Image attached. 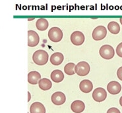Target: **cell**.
I'll return each mask as SVG.
<instances>
[{
  "instance_id": "6da1fadb",
  "label": "cell",
  "mask_w": 122,
  "mask_h": 113,
  "mask_svg": "<svg viewBox=\"0 0 122 113\" xmlns=\"http://www.w3.org/2000/svg\"><path fill=\"white\" fill-rule=\"evenodd\" d=\"M32 60L35 64L42 66L46 65L48 61V54L44 50H38L35 51L32 56Z\"/></svg>"
},
{
  "instance_id": "7a4b0ae2",
  "label": "cell",
  "mask_w": 122,
  "mask_h": 113,
  "mask_svg": "<svg viewBox=\"0 0 122 113\" xmlns=\"http://www.w3.org/2000/svg\"><path fill=\"white\" fill-rule=\"evenodd\" d=\"M91 67L88 62L85 61L79 62L75 67V72L80 76H85L90 72Z\"/></svg>"
},
{
  "instance_id": "3957f363",
  "label": "cell",
  "mask_w": 122,
  "mask_h": 113,
  "mask_svg": "<svg viewBox=\"0 0 122 113\" xmlns=\"http://www.w3.org/2000/svg\"><path fill=\"white\" fill-rule=\"evenodd\" d=\"M100 55L103 59L106 60H110L112 59L115 55V51L114 48L109 45H102L99 51Z\"/></svg>"
},
{
  "instance_id": "277c9868",
  "label": "cell",
  "mask_w": 122,
  "mask_h": 113,
  "mask_svg": "<svg viewBox=\"0 0 122 113\" xmlns=\"http://www.w3.org/2000/svg\"><path fill=\"white\" fill-rule=\"evenodd\" d=\"M50 40L53 42H59L63 38L62 30L58 27H53L48 32Z\"/></svg>"
},
{
  "instance_id": "5b68a950",
  "label": "cell",
  "mask_w": 122,
  "mask_h": 113,
  "mask_svg": "<svg viewBox=\"0 0 122 113\" xmlns=\"http://www.w3.org/2000/svg\"><path fill=\"white\" fill-rule=\"evenodd\" d=\"M107 34V30L104 26H98L92 32V38L96 41L103 40Z\"/></svg>"
},
{
  "instance_id": "8992f818",
  "label": "cell",
  "mask_w": 122,
  "mask_h": 113,
  "mask_svg": "<svg viewBox=\"0 0 122 113\" xmlns=\"http://www.w3.org/2000/svg\"><path fill=\"white\" fill-rule=\"evenodd\" d=\"M107 97V93L106 90L102 88H98L94 90L92 93V98L95 101L100 102L104 101Z\"/></svg>"
},
{
  "instance_id": "52a82bcc",
  "label": "cell",
  "mask_w": 122,
  "mask_h": 113,
  "mask_svg": "<svg viewBox=\"0 0 122 113\" xmlns=\"http://www.w3.org/2000/svg\"><path fill=\"white\" fill-rule=\"evenodd\" d=\"M71 41L75 45H82L85 42V36L81 32L75 31L71 35Z\"/></svg>"
},
{
  "instance_id": "ba28073f",
  "label": "cell",
  "mask_w": 122,
  "mask_h": 113,
  "mask_svg": "<svg viewBox=\"0 0 122 113\" xmlns=\"http://www.w3.org/2000/svg\"><path fill=\"white\" fill-rule=\"evenodd\" d=\"M40 42V37L34 30L28 31V45L29 47H35Z\"/></svg>"
},
{
  "instance_id": "9c48e42d",
  "label": "cell",
  "mask_w": 122,
  "mask_h": 113,
  "mask_svg": "<svg viewBox=\"0 0 122 113\" xmlns=\"http://www.w3.org/2000/svg\"><path fill=\"white\" fill-rule=\"evenodd\" d=\"M51 102L56 105H61L65 103L66 101V97L65 94L61 91H57L54 93L51 97Z\"/></svg>"
},
{
  "instance_id": "30bf717a",
  "label": "cell",
  "mask_w": 122,
  "mask_h": 113,
  "mask_svg": "<svg viewBox=\"0 0 122 113\" xmlns=\"http://www.w3.org/2000/svg\"><path fill=\"white\" fill-rule=\"evenodd\" d=\"M107 89L108 92L112 95H116L120 93L122 90V86L119 82L116 81H112L108 84Z\"/></svg>"
},
{
  "instance_id": "8fae6325",
  "label": "cell",
  "mask_w": 122,
  "mask_h": 113,
  "mask_svg": "<svg viewBox=\"0 0 122 113\" xmlns=\"http://www.w3.org/2000/svg\"><path fill=\"white\" fill-rule=\"evenodd\" d=\"M85 105L82 101L77 100L71 103V109L75 113H82L85 110Z\"/></svg>"
},
{
  "instance_id": "7c38bea8",
  "label": "cell",
  "mask_w": 122,
  "mask_h": 113,
  "mask_svg": "<svg viewBox=\"0 0 122 113\" xmlns=\"http://www.w3.org/2000/svg\"><path fill=\"white\" fill-rule=\"evenodd\" d=\"M79 88L82 93H88L93 89L92 83L88 80H84L81 82L79 84Z\"/></svg>"
},
{
  "instance_id": "4fadbf2b",
  "label": "cell",
  "mask_w": 122,
  "mask_h": 113,
  "mask_svg": "<svg viewBox=\"0 0 122 113\" xmlns=\"http://www.w3.org/2000/svg\"><path fill=\"white\" fill-rule=\"evenodd\" d=\"M41 79V75L38 72L32 71L28 74V82L29 84L32 85H36L38 84L39 80Z\"/></svg>"
},
{
  "instance_id": "5bb4252c",
  "label": "cell",
  "mask_w": 122,
  "mask_h": 113,
  "mask_svg": "<svg viewBox=\"0 0 122 113\" xmlns=\"http://www.w3.org/2000/svg\"><path fill=\"white\" fill-rule=\"evenodd\" d=\"M63 59H64L63 55L61 53L57 52V53H55L53 55H51V57H50V62L53 65L58 66L62 63Z\"/></svg>"
},
{
  "instance_id": "9a60e30c",
  "label": "cell",
  "mask_w": 122,
  "mask_h": 113,
  "mask_svg": "<svg viewBox=\"0 0 122 113\" xmlns=\"http://www.w3.org/2000/svg\"><path fill=\"white\" fill-rule=\"evenodd\" d=\"M30 113H46V108L40 102H35L32 103L30 107Z\"/></svg>"
},
{
  "instance_id": "2e32d148",
  "label": "cell",
  "mask_w": 122,
  "mask_h": 113,
  "mask_svg": "<svg viewBox=\"0 0 122 113\" xmlns=\"http://www.w3.org/2000/svg\"><path fill=\"white\" fill-rule=\"evenodd\" d=\"M51 79L54 82L60 83L64 79V74L60 70H55L51 73Z\"/></svg>"
},
{
  "instance_id": "e0dca14e",
  "label": "cell",
  "mask_w": 122,
  "mask_h": 113,
  "mask_svg": "<svg viewBox=\"0 0 122 113\" xmlns=\"http://www.w3.org/2000/svg\"><path fill=\"white\" fill-rule=\"evenodd\" d=\"M38 85H39V88L44 91L49 90L50 89H51L52 86L51 81L48 78H42L39 80L38 82Z\"/></svg>"
},
{
  "instance_id": "ac0fdd59",
  "label": "cell",
  "mask_w": 122,
  "mask_h": 113,
  "mask_svg": "<svg viewBox=\"0 0 122 113\" xmlns=\"http://www.w3.org/2000/svg\"><path fill=\"white\" fill-rule=\"evenodd\" d=\"M48 22L46 19L44 18H40L39 19H38L36 23V26L37 29L40 31H44L46 30L48 27Z\"/></svg>"
},
{
  "instance_id": "d6986e66",
  "label": "cell",
  "mask_w": 122,
  "mask_h": 113,
  "mask_svg": "<svg viewBox=\"0 0 122 113\" xmlns=\"http://www.w3.org/2000/svg\"><path fill=\"white\" fill-rule=\"evenodd\" d=\"M108 29L112 34H117L120 31L119 24L115 21H112L108 24Z\"/></svg>"
},
{
  "instance_id": "ffe728a7",
  "label": "cell",
  "mask_w": 122,
  "mask_h": 113,
  "mask_svg": "<svg viewBox=\"0 0 122 113\" xmlns=\"http://www.w3.org/2000/svg\"><path fill=\"white\" fill-rule=\"evenodd\" d=\"M75 65L73 62H69L68 64L65 65L64 67V72H65L66 74L71 76L75 74Z\"/></svg>"
},
{
  "instance_id": "44dd1931",
  "label": "cell",
  "mask_w": 122,
  "mask_h": 113,
  "mask_svg": "<svg viewBox=\"0 0 122 113\" xmlns=\"http://www.w3.org/2000/svg\"><path fill=\"white\" fill-rule=\"evenodd\" d=\"M116 53L118 56L122 57V42L117 45L116 48Z\"/></svg>"
},
{
  "instance_id": "7402d4cb",
  "label": "cell",
  "mask_w": 122,
  "mask_h": 113,
  "mask_svg": "<svg viewBox=\"0 0 122 113\" xmlns=\"http://www.w3.org/2000/svg\"><path fill=\"white\" fill-rule=\"evenodd\" d=\"M107 113H121L119 110H118L117 108H110L107 111Z\"/></svg>"
},
{
  "instance_id": "603a6c76",
  "label": "cell",
  "mask_w": 122,
  "mask_h": 113,
  "mask_svg": "<svg viewBox=\"0 0 122 113\" xmlns=\"http://www.w3.org/2000/svg\"><path fill=\"white\" fill-rule=\"evenodd\" d=\"M117 76L118 77V78L122 81V66L118 68L117 72Z\"/></svg>"
},
{
  "instance_id": "cb8c5ba5",
  "label": "cell",
  "mask_w": 122,
  "mask_h": 113,
  "mask_svg": "<svg viewBox=\"0 0 122 113\" xmlns=\"http://www.w3.org/2000/svg\"><path fill=\"white\" fill-rule=\"evenodd\" d=\"M28 96H29V98H28V102L30 101V100L31 99V96H30V93L29 91H28Z\"/></svg>"
},
{
  "instance_id": "d4e9b609",
  "label": "cell",
  "mask_w": 122,
  "mask_h": 113,
  "mask_svg": "<svg viewBox=\"0 0 122 113\" xmlns=\"http://www.w3.org/2000/svg\"><path fill=\"white\" fill-rule=\"evenodd\" d=\"M119 104L122 107V96L120 97V99H119Z\"/></svg>"
},
{
  "instance_id": "484cf974",
  "label": "cell",
  "mask_w": 122,
  "mask_h": 113,
  "mask_svg": "<svg viewBox=\"0 0 122 113\" xmlns=\"http://www.w3.org/2000/svg\"><path fill=\"white\" fill-rule=\"evenodd\" d=\"M119 20H120V23H121V24H122V18H120Z\"/></svg>"
},
{
  "instance_id": "4316f807",
  "label": "cell",
  "mask_w": 122,
  "mask_h": 113,
  "mask_svg": "<svg viewBox=\"0 0 122 113\" xmlns=\"http://www.w3.org/2000/svg\"><path fill=\"white\" fill-rule=\"evenodd\" d=\"M33 20V19H29V21H30V20Z\"/></svg>"
}]
</instances>
